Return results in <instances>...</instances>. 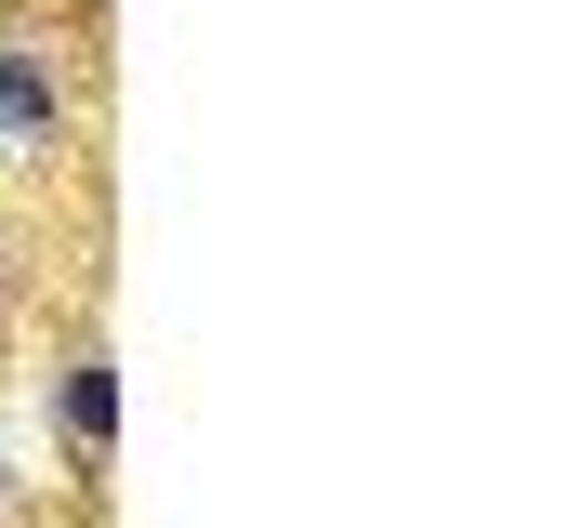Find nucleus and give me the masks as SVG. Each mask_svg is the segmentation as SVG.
I'll return each instance as SVG.
<instances>
[{
  "instance_id": "nucleus-1",
  "label": "nucleus",
  "mask_w": 567,
  "mask_h": 528,
  "mask_svg": "<svg viewBox=\"0 0 567 528\" xmlns=\"http://www.w3.org/2000/svg\"><path fill=\"white\" fill-rule=\"evenodd\" d=\"M0 145H66V53L53 40H0Z\"/></svg>"
},
{
  "instance_id": "nucleus-2",
  "label": "nucleus",
  "mask_w": 567,
  "mask_h": 528,
  "mask_svg": "<svg viewBox=\"0 0 567 528\" xmlns=\"http://www.w3.org/2000/svg\"><path fill=\"white\" fill-rule=\"evenodd\" d=\"M53 436H66L80 463H106V449H120V370H106L93 344H80V357L53 370Z\"/></svg>"
},
{
  "instance_id": "nucleus-3",
  "label": "nucleus",
  "mask_w": 567,
  "mask_h": 528,
  "mask_svg": "<svg viewBox=\"0 0 567 528\" xmlns=\"http://www.w3.org/2000/svg\"><path fill=\"white\" fill-rule=\"evenodd\" d=\"M0 277H13V225H0Z\"/></svg>"
},
{
  "instance_id": "nucleus-4",
  "label": "nucleus",
  "mask_w": 567,
  "mask_h": 528,
  "mask_svg": "<svg viewBox=\"0 0 567 528\" xmlns=\"http://www.w3.org/2000/svg\"><path fill=\"white\" fill-rule=\"evenodd\" d=\"M0 489H13V463H0Z\"/></svg>"
}]
</instances>
